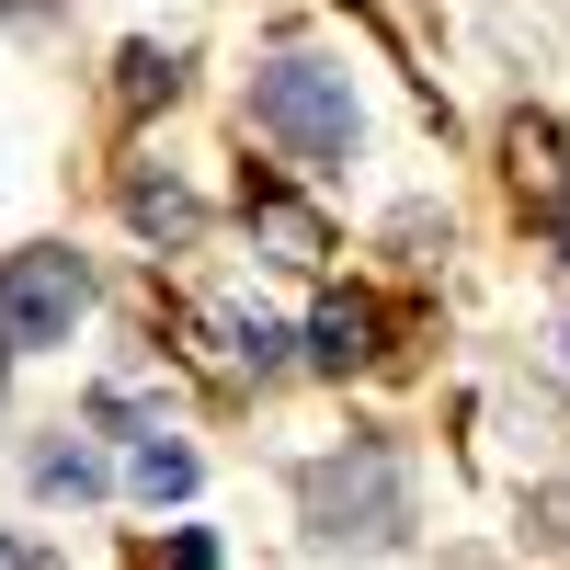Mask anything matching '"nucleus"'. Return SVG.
Segmentation results:
<instances>
[{
    "label": "nucleus",
    "instance_id": "obj_14",
    "mask_svg": "<svg viewBox=\"0 0 570 570\" xmlns=\"http://www.w3.org/2000/svg\"><path fill=\"white\" fill-rule=\"evenodd\" d=\"M0 570H58V559H46V548H0Z\"/></svg>",
    "mask_w": 570,
    "mask_h": 570
},
{
    "label": "nucleus",
    "instance_id": "obj_15",
    "mask_svg": "<svg viewBox=\"0 0 570 570\" xmlns=\"http://www.w3.org/2000/svg\"><path fill=\"white\" fill-rule=\"evenodd\" d=\"M559 263H570V217H559Z\"/></svg>",
    "mask_w": 570,
    "mask_h": 570
},
{
    "label": "nucleus",
    "instance_id": "obj_11",
    "mask_svg": "<svg viewBox=\"0 0 570 570\" xmlns=\"http://www.w3.org/2000/svg\"><path fill=\"white\" fill-rule=\"evenodd\" d=\"M502 149H513V183H525V195H559V171H548L559 149H548V126H537V115H513V137H502Z\"/></svg>",
    "mask_w": 570,
    "mask_h": 570
},
{
    "label": "nucleus",
    "instance_id": "obj_4",
    "mask_svg": "<svg viewBox=\"0 0 570 570\" xmlns=\"http://www.w3.org/2000/svg\"><path fill=\"white\" fill-rule=\"evenodd\" d=\"M240 195H252V228H263L274 263H320V252H331V228H320L308 195H285V183H263V171H240Z\"/></svg>",
    "mask_w": 570,
    "mask_h": 570
},
{
    "label": "nucleus",
    "instance_id": "obj_7",
    "mask_svg": "<svg viewBox=\"0 0 570 570\" xmlns=\"http://www.w3.org/2000/svg\"><path fill=\"white\" fill-rule=\"evenodd\" d=\"M206 331H217V354H228V365H252V376H274V365H285V331H274L263 308H240V297L206 308Z\"/></svg>",
    "mask_w": 570,
    "mask_h": 570
},
{
    "label": "nucleus",
    "instance_id": "obj_8",
    "mask_svg": "<svg viewBox=\"0 0 570 570\" xmlns=\"http://www.w3.org/2000/svg\"><path fill=\"white\" fill-rule=\"evenodd\" d=\"M115 91H126V104H171V91H183V58H171V46H126V58H115Z\"/></svg>",
    "mask_w": 570,
    "mask_h": 570
},
{
    "label": "nucleus",
    "instance_id": "obj_12",
    "mask_svg": "<svg viewBox=\"0 0 570 570\" xmlns=\"http://www.w3.org/2000/svg\"><path fill=\"white\" fill-rule=\"evenodd\" d=\"M171 570H217V537H195V525H183V537H171Z\"/></svg>",
    "mask_w": 570,
    "mask_h": 570
},
{
    "label": "nucleus",
    "instance_id": "obj_13",
    "mask_svg": "<svg viewBox=\"0 0 570 570\" xmlns=\"http://www.w3.org/2000/svg\"><path fill=\"white\" fill-rule=\"evenodd\" d=\"M525 513H537V537H570V491H537Z\"/></svg>",
    "mask_w": 570,
    "mask_h": 570
},
{
    "label": "nucleus",
    "instance_id": "obj_5",
    "mask_svg": "<svg viewBox=\"0 0 570 570\" xmlns=\"http://www.w3.org/2000/svg\"><path fill=\"white\" fill-rule=\"evenodd\" d=\"M308 365H320V376L376 365V308H365V297H320V308H308Z\"/></svg>",
    "mask_w": 570,
    "mask_h": 570
},
{
    "label": "nucleus",
    "instance_id": "obj_6",
    "mask_svg": "<svg viewBox=\"0 0 570 570\" xmlns=\"http://www.w3.org/2000/svg\"><path fill=\"white\" fill-rule=\"evenodd\" d=\"M126 228H149V240H195V228H206V206L183 195L171 171H126Z\"/></svg>",
    "mask_w": 570,
    "mask_h": 570
},
{
    "label": "nucleus",
    "instance_id": "obj_9",
    "mask_svg": "<svg viewBox=\"0 0 570 570\" xmlns=\"http://www.w3.org/2000/svg\"><path fill=\"white\" fill-rule=\"evenodd\" d=\"M35 491H46V502H91V491H104V456L46 445V456H35Z\"/></svg>",
    "mask_w": 570,
    "mask_h": 570
},
{
    "label": "nucleus",
    "instance_id": "obj_1",
    "mask_svg": "<svg viewBox=\"0 0 570 570\" xmlns=\"http://www.w3.org/2000/svg\"><path fill=\"white\" fill-rule=\"evenodd\" d=\"M297 502H308V537L320 548H400V525H411V480H400L389 445L320 456L308 480H297Z\"/></svg>",
    "mask_w": 570,
    "mask_h": 570
},
{
    "label": "nucleus",
    "instance_id": "obj_3",
    "mask_svg": "<svg viewBox=\"0 0 570 570\" xmlns=\"http://www.w3.org/2000/svg\"><path fill=\"white\" fill-rule=\"evenodd\" d=\"M80 308H91V263L80 252H23L12 274H0V343H12V354L69 343Z\"/></svg>",
    "mask_w": 570,
    "mask_h": 570
},
{
    "label": "nucleus",
    "instance_id": "obj_2",
    "mask_svg": "<svg viewBox=\"0 0 570 570\" xmlns=\"http://www.w3.org/2000/svg\"><path fill=\"white\" fill-rule=\"evenodd\" d=\"M252 126L285 137L308 171L354 160V91H343V69H320V58H263L252 69Z\"/></svg>",
    "mask_w": 570,
    "mask_h": 570
},
{
    "label": "nucleus",
    "instance_id": "obj_10",
    "mask_svg": "<svg viewBox=\"0 0 570 570\" xmlns=\"http://www.w3.org/2000/svg\"><path fill=\"white\" fill-rule=\"evenodd\" d=\"M137 491H149V502H183V491H195V445H137Z\"/></svg>",
    "mask_w": 570,
    "mask_h": 570
}]
</instances>
